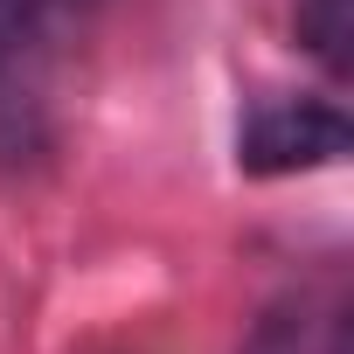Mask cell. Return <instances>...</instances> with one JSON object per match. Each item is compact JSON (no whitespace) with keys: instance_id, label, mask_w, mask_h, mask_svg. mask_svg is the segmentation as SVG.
<instances>
[{"instance_id":"6da1fadb","label":"cell","mask_w":354,"mask_h":354,"mask_svg":"<svg viewBox=\"0 0 354 354\" xmlns=\"http://www.w3.org/2000/svg\"><path fill=\"white\" fill-rule=\"evenodd\" d=\"M347 153V118L326 104H271L243 125L236 160L243 174H299V167H333Z\"/></svg>"},{"instance_id":"7a4b0ae2","label":"cell","mask_w":354,"mask_h":354,"mask_svg":"<svg viewBox=\"0 0 354 354\" xmlns=\"http://www.w3.org/2000/svg\"><path fill=\"white\" fill-rule=\"evenodd\" d=\"M299 42L333 77H347L354 70V0H299Z\"/></svg>"},{"instance_id":"3957f363","label":"cell","mask_w":354,"mask_h":354,"mask_svg":"<svg viewBox=\"0 0 354 354\" xmlns=\"http://www.w3.org/2000/svg\"><path fill=\"white\" fill-rule=\"evenodd\" d=\"M35 28V0H0V63H8Z\"/></svg>"}]
</instances>
